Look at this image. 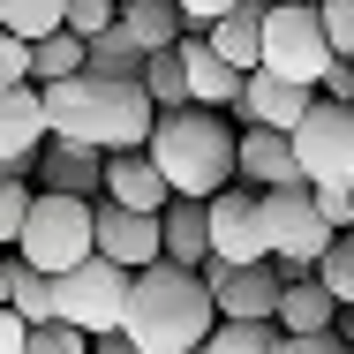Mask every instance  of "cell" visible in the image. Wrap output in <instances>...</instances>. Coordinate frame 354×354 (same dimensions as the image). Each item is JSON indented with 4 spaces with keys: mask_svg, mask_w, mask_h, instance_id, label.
<instances>
[{
    "mask_svg": "<svg viewBox=\"0 0 354 354\" xmlns=\"http://www.w3.org/2000/svg\"><path fill=\"white\" fill-rule=\"evenodd\" d=\"M218 332V301L204 272H181V264H151L129 286V317H121V339L143 354H196L212 347Z\"/></svg>",
    "mask_w": 354,
    "mask_h": 354,
    "instance_id": "6da1fadb",
    "label": "cell"
},
{
    "mask_svg": "<svg viewBox=\"0 0 354 354\" xmlns=\"http://www.w3.org/2000/svg\"><path fill=\"white\" fill-rule=\"evenodd\" d=\"M151 166L166 174V189L174 196H196V204H212L218 189H234V174H241V129L218 113V106H181V113H158V129H151Z\"/></svg>",
    "mask_w": 354,
    "mask_h": 354,
    "instance_id": "7a4b0ae2",
    "label": "cell"
},
{
    "mask_svg": "<svg viewBox=\"0 0 354 354\" xmlns=\"http://www.w3.org/2000/svg\"><path fill=\"white\" fill-rule=\"evenodd\" d=\"M46 121L61 143H91L106 158L121 151H143L151 129H158V106L143 83H106V75H75V83H53L46 91Z\"/></svg>",
    "mask_w": 354,
    "mask_h": 354,
    "instance_id": "3957f363",
    "label": "cell"
},
{
    "mask_svg": "<svg viewBox=\"0 0 354 354\" xmlns=\"http://www.w3.org/2000/svg\"><path fill=\"white\" fill-rule=\"evenodd\" d=\"M15 257H23V264H38L46 279H68L75 264H91V257H98V204L38 189L30 226H23V241H15Z\"/></svg>",
    "mask_w": 354,
    "mask_h": 354,
    "instance_id": "277c9868",
    "label": "cell"
},
{
    "mask_svg": "<svg viewBox=\"0 0 354 354\" xmlns=\"http://www.w3.org/2000/svg\"><path fill=\"white\" fill-rule=\"evenodd\" d=\"M332 61H339V53H332V38H324L317 0H272V23H264V68L286 75V83L324 91Z\"/></svg>",
    "mask_w": 354,
    "mask_h": 354,
    "instance_id": "5b68a950",
    "label": "cell"
},
{
    "mask_svg": "<svg viewBox=\"0 0 354 354\" xmlns=\"http://www.w3.org/2000/svg\"><path fill=\"white\" fill-rule=\"evenodd\" d=\"M264 234H272V264H279L286 279H317V264H324V249L339 241L324 212H317V189L301 181V189H264Z\"/></svg>",
    "mask_w": 354,
    "mask_h": 354,
    "instance_id": "8992f818",
    "label": "cell"
},
{
    "mask_svg": "<svg viewBox=\"0 0 354 354\" xmlns=\"http://www.w3.org/2000/svg\"><path fill=\"white\" fill-rule=\"evenodd\" d=\"M129 286H136V272H121L113 257L75 264L61 279V324H75L83 339H113L121 317H129Z\"/></svg>",
    "mask_w": 354,
    "mask_h": 354,
    "instance_id": "52a82bcc",
    "label": "cell"
},
{
    "mask_svg": "<svg viewBox=\"0 0 354 354\" xmlns=\"http://www.w3.org/2000/svg\"><path fill=\"white\" fill-rule=\"evenodd\" d=\"M294 158L309 174V189H354V106H317L294 129Z\"/></svg>",
    "mask_w": 354,
    "mask_h": 354,
    "instance_id": "ba28073f",
    "label": "cell"
},
{
    "mask_svg": "<svg viewBox=\"0 0 354 354\" xmlns=\"http://www.w3.org/2000/svg\"><path fill=\"white\" fill-rule=\"evenodd\" d=\"M204 286L218 301V324H279L286 301V272L279 264H204Z\"/></svg>",
    "mask_w": 354,
    "mask_h": 354,
    "instance_id": "9c48e42d",
    "label": "cell"
},
{
    "mask_svg": "<svg viewBox=\"0 0 354 354\" xmlns=\"http://www.w3.org/2000/svg\"><path fill=\"white\" fill-rule=\"evenodd\" d=\"M212 257L218 264H272V234H264V189L234 181L212 196Z\"/></svg>",
    "mask_w": 354,
    "mask_h": 354,
    "instance_id": "30bf717a",
    "label": "cell"
},
{
    "mask_svg": "<svg viewBox=\"0 0 354 354\" xmlns=\"http://www.w3.org/2000/svg\"><path fill=\"white\" fill-rule=\"evenodd\" d=\"M98 257H113L121 272L166 264V212H129V204L98 196Z\"/></svg>",
    "mask_w": 354,
    "mask_h": 354,
    "instance_id": "8fae6325",
    "label": "cell"
},
{
    "mask_svg": "<svg viewBox=\"0 0 354 354\" xmlns=\"http://www.w3.org/2000/svg\"><path fill=\"white\" fill-rule=\"evenodd\" d=\"M317 106H324V91H309V83H286V75L257 68L234 113H241V129H279V136H294V129H301Z\"/></svg>",
    "mask_w": 354,
    "mask_h": 354,
    "instance_id": "7c38bea8",
    "label": "cell"
},
{
    "mask_svg": "<svg viewBox=\"0 0 354 354\" xmlns=\"http://www.w3.org/2000/svg\"><path fill=\"white\" fill-rule=\"evenodd\" d=\"M106 166H113L106 151H91V143H61V136H53L46 151H38V166H30V174H38L53 196H83V204H98V196H106Z\"/></svg>",
    "mask_w": 354,
    "mask_h": 354,
    "instance_id": "4fadbf2b",
    "label": "cell"
},
{
    "mask_svg": "<svg viewBox=\"0 0 354 354\" xmlns=\"http://www.w3.org/2000/svg\"><path fill=\"white\" fill-rule=\"evenodd\" d=\"M46 143H53L46 91H38V83L8 91V98H0V151H8V158H23V166H38V151H46Z\"/></svg>",
    "mask_w": 354,
    "mask_h": 354,
    "instance_id": "5bb4252c",
    "label": "cell"
},
{
    "mask_svg": "<svg viewBox=\"0 0 354 354\" xmlns=\"http://www.w3.org/2000/svg\"><path fill=\"white\" fill-rule=\"evenodd\" d=\"M241 181L249 189H301V158H294V136L279 129H241Z\"/></svg>",
    "mask_w": 354,
    "mask_h": 354,
    "instance_id": "9a60e30c",
    "label": "cell"
},
{
    "mask_svg": "<svg viewBox=\"0 0 354 354\" xmlns=\"http://www.w3.org/2000/svg\"><path fill=\"white\" fill-rule=\"evenodd\" d=\"M181 61H189V91H196V106H241L249 75L234 68L212 38H181Z\"/></svg>",
    "mask_w": 354,
    "mask_h": 354,
    "instance_id": "2e32d148",
    "label": "cell"
},
{
    "mask_svg": "<svg viewBox=\"0 0 354 354\" xmlns=\"http://www.w3.org/2000/svg\"><path fill=\"white\" fill-rule=\"evenodd\" d=\"M106 204H129V212H166V204H174V189H166V174L151 166V151H121V158L106 166Z\"/></svg>",
    "mask_w": 354,
    "mask_h": 354,
    "instance_id": "e0dca14e",
    "label": "cell"
},
{
    "mask_svg": "<svg viewBox=\"0 0 354 354\" xmlns=\"http://www.w3.org/2000/svg\"><path fill=\"white\" fill-rule=\"evenodd\" d=\"M264 23H272V0H241V8H234L226 23H212L204 38H212L241 75H257V68H264Z\"/></svg>",
    "mask_w": 354,
    "mask_h": 354,
    "instance_id": "ac0fdd59",
    "label": "cell"
},
{
    "mask_svg": "<svg viewBox=\"0 0 354 354\" xmlns=\"http://www.w3.org/2000/svg\"><path fill=\"white\" fill-rule=\"evenodd\" d=\"M166 264H181V272L212 264V204H196V196L166 204Z\"/></svg>",
    "mask_w": 354,
    "mask_h": 354,
    "instance_id": "d6986e66",
    "label": "cell"
},
{
    "mask_svg": "<svg viewBox=\"0 0 354 354\" xmlns=\"http://www.w3.org/2000/svg\"><path fill=\"white\" fill-rule=\"evenodd\" d=\"M279 332H286V339H317V332H339V301H332V294H324L317 279H286Z\"/></svg>",
    "mask_w": 354,
    "mask_h": 354,
    "instance_id": "ffe728a7",
    "label": "cell"
},
{
    "mask_svg": "<svg viewBox=\"0 0 354 354\" xmlns=\"http://www.w3.org/2000/svg\"><path fill=\"white\" fill-rule=\"evenodd\" d=\"M121 30L136 38L143 53H166V46L189 38V15H181V0H129L121 8Z\"/></svg>",
    "mask_w": 354,
    "mask_h": 354,
    "instance_id": "44dd1931",
    "label": "cell"
},
{
    "mask_svg": "<svg viewBox=\"0 0 354 354\" xmlns=\"http://www.w3.org/2000/svg\"><path fill=\"white\" fill-rule=\"evenodd\" d=\"M8 309H15L23 324H61V279H46L38 264L8 257Z\"/></svg>",
    "mask_w": 354,
    "mask_h": 354,
    "instance_id": "7402d4cb",
    "label": "cell"
},
{
    "mask_svg": "<svg viewBox=\"0 0 354 354\" xmlns=\"http://www.w3.org/2000/svg\"><path fill=\"white\" fill-rule=\"evenodd\" d=\"M75 75H91V38H75V30H53V38H38V46H30V83H38V91H53V83H75Z\"/></svg>",
    "mask_w": 354,
    "mask_h": 354,
    "instance_id": "603a6c76",
    "label": "cell"
},
{
    "mask_svg": "<svg viewBox=\"0 0 354 354\" xmlns=\"http://www.w3.org/2000/svg\"><path fill=\"white\" fill-rule=\"evenodd\" d=\"M143 68H151V53H143L121 23H113L106 38H91V75H106V83H143Z\"/></svg>",
    "mask_w": 354,
    "mask_h": 354,
    "instance_id": "cb8c5ba5",
    "label": "cell"
},
{
    "mask_svg": "<svg viewBox=\"0 0 354 354\" xmlns=\"http://www.w3.org/2000/svg\"><path fill=\"white\" fill-rule=\"evenodd\" d=\"M0 30H15L23 46L68 30V0H0Z\"/></svg>",
    "mask_w": 354,
    "mask_h": 354,
    "instance_id": "d4e9b609",
    "label": "cell"
},
{
    "mask_svg": "<svg viewBox=\"0 0 354 354\" xmlns=\"http://www.w3.org/2000/svg\"><path fill=\"white\" fill-rule=\"evenodd\" d=\"M143 91H151V106H166V113L196 106V91H189V61H181V46L151 53V68H143Z\"/></svg>",
    "mask_w": 354,
    "mask_h": 354,
    "instance_id": "484cf974",
    "label": "cell"
},
{
    "mask_svg": "<svg viewBox=\"0 0 354 354\" xmlns=\"http://www.w3.org/2000/svg\"><path fill=\"white\" fill-rule=\"evenodd\" d=\"M204 354H286V332L279 324H218Z\"/></svg>",
    "mask_w": 354,
    "mask_h": 354,
    "instance_id": "4316f807",
    "label": "cell"
},
{
    "mask_svg": "<svg viewBox=\"0 0 354 354\" xmlns=\"http://www.w3.org/2000/svg\"><path fill=\"white\" fill-rule=\"evenodd\" d=\"M317 286H324L339 309H354V241H347V234L324 249V264H317Z\"/></svg>",
    "mask_w": 354,
    "mask_h": 354,
    "instance_id": "83f0119b",
    "label": "cell"
},
{
    "mask_svg": "<svg viewBox=\"0 0 354 354\" xmlns=\"http://www.w3.org/2000/svg\"><path fill=\"white\" fill-rule=\"evenodd\" d=\"M30 204H38L30 181H0V249H8V257H15V241H23V226H30Z\"/></svg>",
    "mask_w": 354,
    "mask_h": 354,
    "instance_id": "f1b7e54d",
    "label": "cell"
},
{
    "mask_svg": "<svg viewBox=\"0 0 354 354\" xmlns=\"http://www.w3.org/2000/svg\"><path fill=\"white\" fill-rule=\"evenodd\" d=\"M98 339H83L75 324H30V339H23V354H91Z\"/></svg>",
    "mask_w": 354,
    "mask_h": 354,
    "instance_id": "f546056e",
    "label": "cell"
},
{
    "mask_svg": "<svg viewBox=\"0 0 354 354\" xmlns=\"http://www.w3.org/2000/svg\"><path fill=\"white\" fill-rule=\"evenodd\" d=\"M121 23V0H68V30L75 38H106Z\"/></svg>",
    "mask_w": 354,
    "mask_h": 354,
    "instance_id": "4dcf8cb0",
    "label": "cell"
},
{
    "mask_svg": "<svg viewBox=\"0 0 354 354\" xmlns=\"http://www.w3.org/2000/svg\"><path fill=\"white\" fill-rule=\"evenodd\" d=\"M317 15H324L332 53H339V61H354V0H317Z\"/></svg>",
    "mask_w": 354,
    "mask_h": 354,
    "instance_id": "1f68e13d",
    "label": "cell"
},
{
    "mask_svg": "<svg viewBox=\"0 0 354 354\" xmlns=\"http://www.w3.org/2000/svg\"><path fill=\"white\" fill-rule=\"evenodd\" d=\"M23 83H30V46H23L15 30H0V98L23 91Z\"/></svg>",
    "mask_w": 354,
    "mask_h": 354,
    "instance_id": "d6a6232c",
    "label": "cell"
},
{
    "mask_svg": "<svg viewBox=\"0 0 354 354\" xmlns=\"http://www.w3.org/2000/svg\"><path fill=\"white\" fill-rule=\"evenodd\" d=\"M317 212H324L332 234H347V226H354V189H317Z\"/></svg>",
    "mask_w": 354,
    "mask_h": 354,
    "instance_id": "836d02e7",
    "label": "cell"
},
{
    "mask_svg": "<svg viewBox=\"0 0 354 354\" xmlns=\"http://www.w3.org/2000/svg\"><path fill=\"white\" fill-rule=\"evenodd\" d=\"M234 8H241V0H181V15H189L196 30H212V23H226Z\"/></svg>",
    "mask_w": 354,
    "mask_h": 354,
    "instance_id": "e575fe53",
    "label": "cell"
},
{
    "mask_svg": "<svg viewBox=\"0 0 354 354\" xmlns=\"http://www.w3.org/2000/svg\"><path fill=\"white\" fill-rule=\"evenodd\" d=\"M286 354H354L339 332H317V339H286Z\"/></svg>",
    "mask_w": 354,
    "mask_h": 354,
    "instance_id": "d590c367",
    "label": "cell"
},
{
    "mask_svg": "<svg viewBox=\"0 0 354 354\" xmlns=\"http://www.w3.org/2000/svg\"><path fill=\"white\" fill-rule=\"evenodd\" d=\"M23 339H30V324L15 309H0V354H23Z\"/></svg>",
    "mask_w": 354,
    "mask_h": 354,
    "instance_id": "8d00e7d4",
    "label": "cell"
},
{
    "mask_svg": "<svg viewBox=\"0 0 354 354\" xmlns=\"http://www.w3.org/2000/svg\"><path fill=\"white\" fill-rule=\"evenodd\" d=\"M91 354H143V347H129V339L113 332V339H98V347H91Z\"/></svg>",
    "mask_w": 354,
    "mask_h": 354,
    "instance_id": "74e56055",
    "label": "cell"
},
{
    "mask_svg": "<svg viewBox=\"0 0 354 354\" xmlns=\"http://www.w3.org/2000/svg\"><path fill=\"white\" fill-rule=\"evenodd\" d=\"M0 309H8V249H0Z\"/></svg>",
    "mask_w": 354,
    "mask_h": 354,
    "instance_id": "f35d334b",
    "label": "cell"
},
{
    "mask_svg": "<svg viewBox=\"0 0 354 354\" xmlns=\"http://www.w3.org/2000/svg\"><path fill=\"white\" fill-rule=\"evenodd\" d=\"M347 241H354V226H347Z\"/></svg>",
    "mask_w": 354,
    "mask_h": 354,
    "instance_id": "ab89813d",
    "label": "cell"
},
{
    "mask_svg": "<svg viewBox=\"0 0 354 354\" xmlns=\"http://www.w3.org/2000/svg\"><path fill=\"white\" fill-rule=\"evenodd\" d=\"M121 8H129V0H121Z\"/></svg>",
    "mask_w": 354,
    "mask_h": 354,
    "instance_id": "60d3db41",
    "label": "cell"
},
{
    "mask_svg": "<svg viewBox=\"0 0 354 354\" xmlns=\"http://www.w3.org/2000/svg\"><path fill=\"white\" fill-rule=\"evenodd\" d=\"M196 354H204V347H196Z\"/></svg>",
    "mask_w": 354,
    "mask_h": 354,
    "instance_id": "b9f144b4",
    "label": "cell"
}]
</instances>
